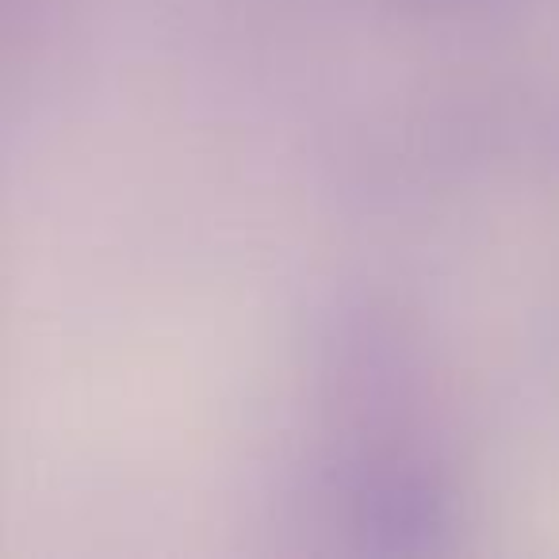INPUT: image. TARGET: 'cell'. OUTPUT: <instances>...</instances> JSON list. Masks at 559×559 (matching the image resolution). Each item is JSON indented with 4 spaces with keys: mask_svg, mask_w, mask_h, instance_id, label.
I'll use <instances>...</instances> for the list:
<instances>
[]
</instances>
